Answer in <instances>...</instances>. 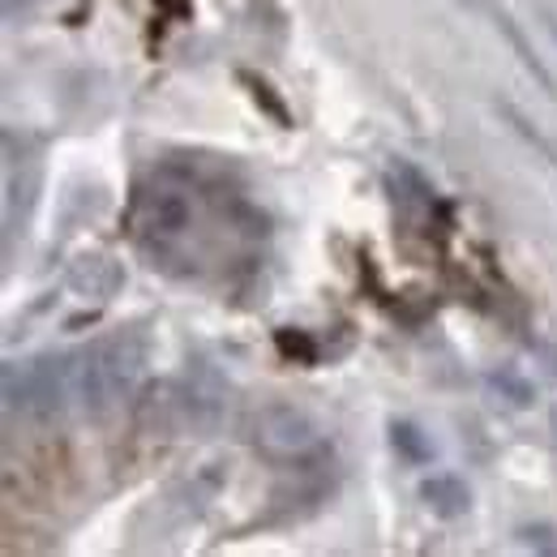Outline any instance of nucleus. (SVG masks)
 Returning <instances> with one entry per match:
<instances>
[{"instance_id":"39448f33","label":"nucleus","mask_w":557,"mask_h":557,"mask_svg":"<svg viewBox=\"0 0 557 557\" xmlns=\"http://www.w3.org/2000/svg\"><path fill=\"white\" fill-rule=\"evenodd\" d=\"M420 497H424V506H429L433 515H442V519H459V515L472 506L468 485L455 481V476H429V481L420 485Z\"/></svg>"},{"instance_id":"f03ea898","label":"nucleus","mask_w":557,"mask_h":557,"mask_svg":"<svg viewBox=\"0 0 557 557\" xmlns=\"http://www.w3.org/2000/svg\"><path fill=\"white\" fill-rule=\"evenodd\" d=\"M141 373H146V339L138 331H121V335H103L90 348L73 351V395H77V412L86 417H103L112 408H121L134 391H138Z\"/></svg>"},{"instance_id":"f257e3e1","label":"nucleus","mask_w":557,"mask_h":557,"mask_svg":"<svg viewBox=\"0 0 557 557\" xmlns=\"http://www.w3.org/2000/svg\"><path fill=\"white\" fill-rule=\"evenodd\" d=\"M194 223H198V194L176 168L154 172V181H146L138 189V198H134V240L154 267H168L185 253V245L194 236Z\"/></svg>"},{"instance_id":"6e6552de","label":"nucleus","mask_w":557,"mask_h":557,"mask_svg":"<svg viewBox=\"0 0 557 557\" xmlns=\"http://www.w3.org/2000/svg\"><path fill=\"white\" fill-rule=\"evenodd\" d=\"M549 30H554V39H557V13L549 17Z\"/></svg>"},{"instance_id":"20e7f679","label":"nucleus","mask_w":557,"mask_h":557,"mask_svg":"<svg viewBox=\"0 0 557 557\" xmlns=\"http://www.w3.org/2000/svg\"><path fill=\"white\" fill-rule=\"evenodd\" d=\"M253 446L262 455L278 459V463L283 459H300V455H309L318 446V429H313V420L305 417V412H296L287 404H275V408H262L253 417Z\"/></svg>"},{"instance_id":"7ed1b4c3","label":"nucleus","mask_w":557,"mask_h":557,"mask_svg":"<svg viewBox=\"0 0 557 557\" xmlns=\"http://www.w3.org/2000/svg\"><path fill=\"white\" fill-rule=\"evenodd\" d=\"M4 408L26 420H57L77 408L73 395V351L70 356H39L26 364L4 369Z\"/></svg>"},{"instance_id":"0eeeda50","label":"nucleus","mask_w":557,"mask_h":557,"mask_svg":"<svg viewBox=\"0 0 557 557\" xmlns=\"http://www.w3.org/2000/svg\"><path fill=\"white\" fill-rule=\"evenodd\" d=\"M150 4H159V13H168V17H176V22H185V17L194 13V0H150Z\"/></svg>"},{"instance_id":"423d86ee","label":"nucleus","mask_w":557,"mask_h":557,"mask_svg":"<svg viewBox=\"0 0 557 557\" xmlns=\"http://www.w3.org/2000/svg\"><path fill=\"white\" fill-rule=\"evenodd\" d=\"M391 433H395V446H404V455H408V459H429V455H433V446L420 437L417 424H395Z\"/></svg>"}]
</instances>
